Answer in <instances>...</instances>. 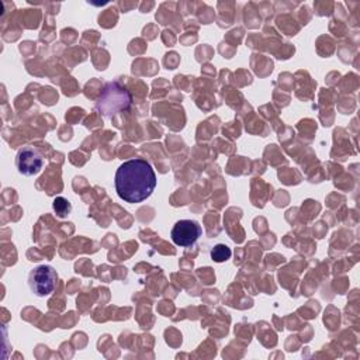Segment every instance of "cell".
I'll return each mask as SVG.
<instances>
[{"mask_svg": "<svg viewBox=\"0 0 360 360\" xmlns=\"http://www.w3.org/2000/svg\"><path fill=\"white\" fill-rule=\"evenodd\" d=\"M52 207H53L56 217H59V218H66L72 211L70 202L63 197H56L52 202Z\"/></svg>", "mask_w": 360, "mask_h": 360, "instance_id": "cell-7", "label": "cell"}, {"mask_svg": "<svg viewBox=\"0 0 360 360\" xmlns=\"http://www.w3.org/2000/svg\"><path fill=\"white\" fill-rule=\"evenodd\" d=\"M232 255V250L229 246H226L225 243H217L212 249H211V259L217 263H224L226 262Z\"/></svg>", "mask_w": 360, "mask_h": 360, "instance_id": "cell-6", "label": "cell"}, {"mask_svg": "<svg viewBox=\"0 0 360 360\" xmlns=\"http://www.w3.org/2000/svg\"><path fill=\"white\" fill-rule=\"evenodd\" d=\"M114 186L118 197L129 204H138L150 197L156 187V174L146 159L135 158L120 165Z\"/></svg>", "mask_w": 360, "mask_h": 360, "instance_id": "cell-1", "label": "cell"}, {"mask_svg": "<svg viewBox=\"0 0 360 360\" xmlns=\"http://www.w3.org/2000/svg\"><path fill=\"white\" fill-rule=\"evenodd\" d=\"M15 166L18 173H21L22 176H34L41 172L44 166V159L35 148L24 146L18 150L15 156Z\"/></svg>", "mask_w": 360, "mask_h": 360, "instance_id": "cell-5", "label": "cell"}, {"mask_svg": "<svg viewBox=\"0 0 360 360\" xmlns=\"http://www.w3.org/2000/svg\"><path fill=\"white\" fill-rule=\"evenodd\" d=\"M202 229L201 225L194 219H180L174 224L170 232V238L174 242V245L187 248L197 242V239L201 236Z\"/></svg>", "mask_w": 360, "mask_h": 360, "instance_id": "cell-4", "label": "cell"}, {"mask_svg": "<svg viewBox=\"0 0 360 360\" xmlns=\"http://www.w3.org/2000/svg\"><path fill=\"white\" fill-rule=\"evenodd\" d=\"M58 283V273L52 266L41 264L31 270L28 276L30 290L37 297H48L53 292Z\"/></svg>", "mask_w": 360, "mask_h": 360, "instance_id": "cell-3", "label": "cell"}, {"mask_svg": "<svg viewBox=\"0 0 360 360\" xmlns=\"http://www.w3.org/2000/svg\"><path fill=\"white\" fill-rule=\"evenodd\" d=\"M132 103L129 90L120 82H108L104 84L96 100V111L105 118H112L121 111L127 110Z\"/></svg>", "mask_w": 360, "mask_h": 360, "instance_id": "cell-2", "label": "cell"}]
</instances>
